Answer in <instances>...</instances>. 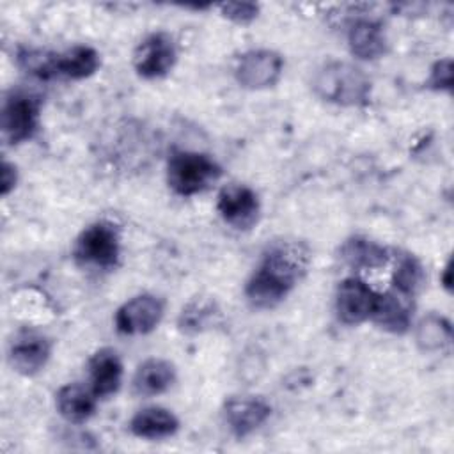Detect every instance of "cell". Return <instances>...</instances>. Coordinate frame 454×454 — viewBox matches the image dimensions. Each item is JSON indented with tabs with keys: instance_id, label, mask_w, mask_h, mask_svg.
Listing matches in <instances>:
<instances>
[{
	"instance_id": "d6986e66",
	"label": "cell",
	"mask_w": 454,
	"mask_h": 454,
	"mask_svg": "<svg viewBox=\"0 0 454 454\" xmlns=\"http://www.w3.org/2000/svg\"><path fill=\"white\" fill-rule=\"evenodd\" d=\"M99 67V55L94 48L78 44L59 53L57 57V76H66L71 80H82L96 73Z\"/></svg>"
},
{
	"instance_id": "3957f363",
	"label": "cell",
	"mask_w": 454,
	"mask_h": 454,
	"mask_svg": "<svg viewBox=\"0 0 454 454\" xmlns=\"http://www.w3.org/2000/svg\"><path fill=\"white\" fill-rule=\"evenodd\" d=\"M220 176V165L202 153L176 151L167 163V183L183 197L207 190Z\"/></svg>"
},
{
	"instance_id": "4316f807",
	"label": "cell",
	"mask_w": 454,
	"mask_h": 454,
	"mask_svg": "<svg viewBox=\"0 0 454 454\" xmlns=\"http://www.w3.org/2000/svg\"><path fill=\"white\" fill-rule=\"evenodd\" d=\"M16 167L9 161L2 163V172H0V192L5 197L14 186H16Z\"/></svg>"
},
{
	"instance_id": "ffe728a7",
	"label": "cell",
	"mask_w": 454,
	"mask_h": 454,
	"mask_svg": "<svg viewBox=\"0 0 454 454\" xmlns=\"http://www.w3.org/2000/svg\"><path fill=\"white\" fill-rule=\"evenodd\" d=\"M342 259L351 268H378L388 259L387 250L365 238H351L342 245Z\"/></svg>"
},
{
	"instance_id": "9a60e30c",
	"label": "cell",
	"mask_w": 454,
	"mask_h": 454,
	"mask_svg": "<svg viewBox=\"0 0 454 454\" xmlns=\"http://www.w3.org/2000/svg\"><path fill=\"white\" fill-rule=\"evenodd\" d=\"M176 381V367L165 358H147L133 376V390L137 395L151 397L167 392Z\"/></svg>"
},
{
	"instance_id": "484cf974",
	"label": "cell",
	"mask_w": 454,
	"mask_h": 454,
	"mask_svg": "<svg viewBox=\"0 0 454 454\" xmlns=\"http://www.w3.org/2000/svg\"><path fill=\"white\" fill-rule=\"evenodd\" d=\"M427 87L434 90H450L452 89V60L442 59L434 62L431 67L429 78H427Z\"/></svg>"
},
{
	"instance_id": "7a4b0ae2",
	"label": "cell",
	"mask_w": 454,
	"mask_h": 454,
	"mask_svg": "<svg viewBox=\"0 0 454 454\" xmlns=\"http://www.w3.org/2000/svg\"><path fill=\"white\" fill-rule=\"evenodd\" d=\"M314 92L333 105L358 106L371 96L369 76L355 64L332 60L321 66L312 80Z\"/></svg>"
},
{
	"instance_id": "e0dca14e",
	"label": "cell",
	"mask_w": 454,
	"mask_h": 454,
	"mask_svg": "<svg viewBox=\"0 0 454 454\" xmlns=\"http://www.w3.org/2000/svg\"><path fill=\"white\" fill-rule=\"evenodd\" d=\"M348 44L355 57L374 60L385 53L387 39L381 23L374 20H356L348 30Z\"/></svg>"
},
{
	"instance_id": "cb8c5ba5",
	"label": "cell",
	"mask_w": 454,
	"mask_h": 454,
	"mask_svg": "<svg viewBox=\"0 0 454 454\" xmlns=\"http://www.w3.org/2000/svg\"><path fill=\"white\" fill-rule=\"evenodd\" d=\"M213 301H192L186 309L181 312L179 325L183 330H200L202 326L207 325V319L213 316Z\"/></svg>"
},
{
	"instance_id": "9c48e42d",
	"label": "cell",
	"mask_w": 454,
	"mask_h": 454,
	"mask_svg": "<svg viewBox=\"0 0 454 454\" xmlns=\"http://www.w3.org/2000/svg\"><path fill=\"white\" fill-rule=\"evenodd\" d=\"M216 209L231 227L250 229L259 216V199L257 193L245 184H229L218 193Z\"/></svg>"
},
{
	"instance_id": "30bf717a",
	"label": "cell",
	"mask_w": 454,
	"mask_h": 454,
	"mask_svg": "<svg viewBox=\"0 0 454 454\" xmlns=\"http://www.w3.org/2000/svg\"><path fill=\"white\" fill-rule=\"evenodd\" d=\"M378 294L360 278H346L337 289V316L346 325H360L372 317Z\"/></svg>"
},
{
	"instance_id": "52a82bcc",
	"label": "cell",
	"mask_w": 454,
	"mask_h": 454,
	"mask_svg": "<svg viewBox=\"0 0 454 454\" xmlns=\"http://www.w3.org/2000/svg\"><path fill=\"white\" fill-rule=\"evenodd\" d=\"M177 50L172 37L165 32L147 35L133 53V66L144 78H160L176 64Z\"/></svg>"
},
{
	"instance_id": "2e32d148",
	"label": "cell",
	"mask_w": 454,
	"mask_h": 454,
	"mask_svg": "<svg viewBox=\"0 0 454 454\" xmlns=\"http://www.w3.org/2000/svg\"><path fill=\"white\" fill-rule=\"evenodd\" d=\"M129 429L135 436L145 438V440H161L176 434L179 429L177 417L161 406H149L144 410H138L131 420Z\"/></svg>"
},
{
	"instance_id": "4fadbf2b",
	"label": "cell",
	"mask_w": 454,
	"mask_h": 454,
	"mask_svg": "<svg viewBox=\"0 0 454 454\" xmlns=\"http://www.w3.org/2000/svg\"><path fill=\"white\" fill-rule=\"evenodd\" d=\"M413 294H408L397 287L378 294V301L372 312V319L392 333H404L411 325Z\"/></svg>"
},
{
	"instance_id": "7c38bea8",
	"label": "cell",
	"mask_w": 454,
	"mask_h": 454,
	"mask_svg": "<svg viewBox=\"0 0 454 454\" xmlns=\"http://www.w3.org/2000/svg\"><path fill=\"white\" fill-rule=\"evenodd\" d=\"M271 415V406L255 395H241L227 399L223 406V419L231 433L238 438H245L259 429Z\"/></svg>"
},
{
	"instance_id": "d4e9b609",
	"label": "cell",
	"mask_w": 454,
	"mask_h": 454,
	"mask_svg": "<svg viewBox=\"0 0 454 454\" xmlns=\"http://www.w3.org/2000/svg\"><path fill=\"white\" fill-rule=\"evenodd\" d=\"M218 7L227 20L239 25H247L254 21L259 12V5L252 2H227V4H220Z\"/></svg>"
},
{
	"instance_id": "44dd1931",
	"label": "cell",
	"mask_w": 454,
	"mask_h": 454,
	"mask_svg": "<svg viewBox=\"0 0 454 454\" xmlns=\"http://www.w3.org/2000/svg\"><path fill=\"white\" fill-rule=\"evenodd\" d=\"M415 340L422 351H440L452 340L450 323L438 314H429L417 325Z\"/></svg>"
},
{
	"instance_id": "ba28073f",
	"label": "cell",
	"mask_w": 454,
	"mask_h": 454,
	"mask_svg": "<svg viewBox=\"0 0 454 454\" xmlns=\"http://www.w3.org/2000/svg\"><path fill=\"white\" fill-rule=\"evenodd\" d=\"M163 317V301L153 294H138L115 312V328L124 335L153 332Z\"/></svg>"
},
{
	"instance_id": "277c9868",
	"label": "cell",
	"mask_w": 454,
	"mask_h": 454,
	"mask_svg": "<svg viewBox=\"0 0 454 454\" xmlns=\"http://www.w3.org/2000/svg\"><path fill=\"white\" fill-rule=\"evenodd\" d=\"M121 239L117 229L108 222L89 225L76 239L74 257L78 262L94 268H114L119 261Z\"/></svg>"
},
{
	"instance_id": "8992f818",
	"label": "cell",
	"mask_w": 454,
	"mask_h": 454,
	"mask_svg": "<svg viewBox=\"0 0 454 454\" xmlns=\"http://www.w3.org/2000/svg\"><path fill=\"white\" fill-rule=\"evenodd\" d=\"M284 69V59L273 50H250L245 51L234 69L236 80L241 87L259 90L271 87L278 82Z\"/></svg>"
},
{
	"instance_id": "83f0119b",
	"label": "cell",
	"mask_w": 454,
	"mask_h": 454,
	"mask_svg": "<svg viewBox=\"0 0 454 454\" xmlns=\"http://www.w3.org/2000/svg\"><path fill=\"white\" fill-rule=\"evenodd\" d=\"M443 286L447 289H450V262H447V266L443 270Z\"/></svg>"
},
{
	"instance_id": "5b68a950",
	"label": "cell",
	"mask_w": 454,
	"mask_h": 454,
	"mask_svg": "<svg viewBox=\"0 0 454 454\" xmlns=\"http://www.w3.org/2000/svg\"><path fill=\"white\" fill-rule=\"evenodd\" d=\"M41 101L27 92H11L2 106V133L9 144H21L37 129Z\"/></svg>"
},
{
	"instance_id": "6da1fadb",
	"label": "cell",
	"mask_w": 454,
	"mask_h": 454,
	"mask_svg": "<svg viewBox=\"0 0 454 454\" xmlns=\"http://www.w3.org/2000/svg\"><path fill=\"white\" fill-rule=\"evenodd\" d=\"M309 261L310 252L301 241L286 239L270 245L245 289L252 307L271 309L278 305L305 275Z\"/></svg>"
},
{
	"instance_id": "ac0fdd59",
	"label": "cell",
	"mask_w": 454,
	"mask_h": 454,
	"mask_svg": "<svg viewBox=\"0 0 454 454\" xmlns=\"http://www.w3.org/2000/svg\"><path fill=\"white\" fill-rule=\"evenodd\" d=\"M96 394L80 383H67L59 388L55 404L62 419L71 424L89 420L96 410Z\"/></svg>"
},
{
	"instance_id": "7402d4cb",
	"label": "cell",
	"mask_w": 454,
	"mask_h": 454,
	"mask_svg": "<svg viewBox=\"0 0 454 454\" xmlns=\"http://www.w3.org/2000/svg\"><path fill=\"white\" fill-rule=\"evenodd\" d=\"M57 57L59 53H48L41 50H23L18 55V60L25 71L37 78L57 76Z\"/></svg>"
},
{
	"instance_id": "8fae6325",
	"label": "cell",
	"mask_w": 454,
	"mask_h": 454,
	"mask_svg": "<svg viewBox=\"0 0 454 454\" xmlns=\"http://www.w3.org/2000/svg\"><path fill=\"white\" fill-rule=\"evenodd\" d=\"M50 353L51 344L43 333L25 330L12 339L7 351V360L16 372L32 376L46 365Z\"/></svg>"
},
{
	"instance_id": "603a6c76",
	"label": "cell",
	"mask_w": 454,
	"mask_h": 454,
	"mask_svg": "<svg viewBox=\"0 0 454 454\" xmlns=\"http://www.w3.org/2000/svg\"><path fill=\"white\" fill-rule=\"evenodd\" d=\"M422 280V268L413 257H406L399 262L394 273V287L413 294Z\"/></svg>"
},
{
	"instance_id": "5bb4252c",
	"label": "cell",
	"mask_w": 454,
	"mask_h": 454,
	"mask_svg": "<svg viewBox=\"0 0 454 454\" xmlns=\"http://www.w3.org/2000/svg\"><path fill=\"white\" fill-rule=\"evenodd\" d=\"M89 376L90 390L96 397H108L115 394L122 381V362L119 355L110 348L96 351L89 360Z\"/></svg>"
}]
</instances>
